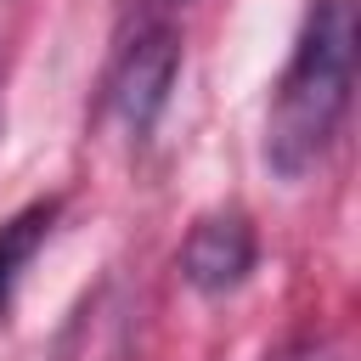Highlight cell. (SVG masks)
Returning <instances> with one entry per match:
<instances>
[{
  "label": "cell",
  "instance_id": "6da1fadb",
  "mask_svg": "<svg viewBox=\"0 0 361 361\" xmlns=\"http://www.w3.org/2000/svg\"><path fill=\"white\" fill-rule=\"evenodd\" d=\"M355 45H361V17L355 0H316L293 62L276 85L271 102V124H265V158L282 175H305L327 141L338 135L344 113H350V90H355Z\"/></svg>",
  "mask_w": 361,
  "mask_h": 361
},
{
  "label": "cell",
  "instance_id": "7a4b0ae2",
  "mask_svg": "<svg viewBox=\"0 0 361 361\" xmlns=\"http://www.w3.org/2000/svg\"><path fill=\"white\" fill-rule=\"evenodd\" d=\"M175 73H180V39H175V28L158 23V28L135 34V39L118 51L113 79H107V102H113V113H118L135 135H147V130L158 124L169 90H175Z\"/></svg>",
  "mask_w": 361,
  "mask_h": 361
},
{
  "label": "cell",
  "instance_id": "3957f363",
  "mask_svg": "<svg viewBox=\"0 0 361 361\" xmlns=\"http://www.w3.org/2000/svg\"><path fill=\"white\" fill-rule=\"evenodd\" d=\"M254 271V226L243 214H209L180 248V276L197 293H226Z\"/></svg>",
  "mask_w": 361,
  "mask_h": 361
},
{
  "label": "cell",
  "instance_id": "277c9868",
  "mask_svg": "<svg viewBox=\"0 0 361 361\" xmlns=\"http://www.w3.org/2000/svg\"><path fill=\"white\" fill-rule=\"evenodd\" d=\"M51 220H56V203H28L23 214H11V220L0 226V310L11 305V293H17L23 271L34 265V254L45 248Z\"/></svg>",
  "mask_w": 361,
  "mask_h": 361
},
{
  "label": "cell",
  "instance_id": "5b68a950",
  "mask_svg": "<svg viewBox=\"0 0 361 361\" xmlns=\"http://www.w3.org/2000/svg\"><path fill=\"white\" fill-rule=\"evenodd\" d=\"M276 361H338L327 344H293V350H282Z\"/></svg>",
  "mask_w": 361,
  "mask_h": 361
}]
</instances>
